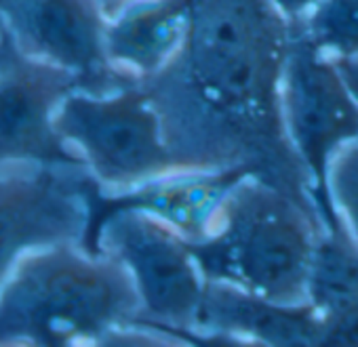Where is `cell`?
I'll return each mask as SVG.
<instances>
[{
  "label": "cell",
  "instance_id": "cell-1",
  "mask_svg": "<svg viewBox=\"0 0 358 347\" xmlns=\"http://www.w3.org/2000/svg\"><path fill=\"white\" fill-rule=\"evenodd\" d=\"M188 3V43L164 74L184 76L196 91L199 103L211 108V114L232 120L238 135L276 139L287 145L278 84L291 40V22L270 0Z\"/></svg>",
  "mask_w": 358,
  "mask_h": 347
},
{
  "label": "cell",
  "instance_id": "cell-2",
  "mask_svg": "<svg viewBox=\"0 0 358 347\" xmlns=\"http://www.w3.org/2000/svg\"><path fill=\"white\" fill-rule=\"evenodd\" d=\"M139 318L141 303L122 263L78 242L24 255L0 288V345L110 343Z\"/></svg>",
  "mask_w": 358,
  "mask_h": 347
},
{
  "label": "cell",
  "instance_id": "cell-3",
  "mask_svg": "<svg viewBox=\"0 0 358 347\" xmlns=\"http://www.w3.org/2000/svg\"><path fill=\"white\" fill-rule=\"evenodd\" d=\"M324 226L316 211L262 172L245 175L211 232L192 244L207 280L276 303H306Z\"/></svg>",
  "mask_w": 358,
  "mask_h": 347
},
{
  "label": "cell",
  "instance_id": "cell-4",
  "mask_svg": "<svg viewBox=\"0 0 358 347\" xmlns=\"http://www.w3.org/2000/svg\"><path fill=\"white\" fill-rule=\"evenodd\" d=\"M55 128L80 152L85 168L106 190H129L199 166L171 145L162 112L143 82L108 93H70L57 108Z\"/></svg>",
  "mask_w": 358,
  "mask_h": 347
},
{
  "label": "cell",
  "instance_id": "cell-5",
  "mask_svg": "<svg viewBox=\"0 0 358 347\" xmlns=\"http://www.w3.org/2000/svg\"><path fill=\"white\" fill-rule=\"evenodd\" d=\"M278 110L285 141L310 186L314 209L324 230L333 232L327 168L341 145L358 139V99L339 64L318 51L297 24H291Z\"/></svg>",
  "mask_w": 358,
  "mask_h": 347
},
{
  "label": "cell",
  "instance_id": "cell-6",
  "mask_svg": "<svg viewBox=\"0 0 358 347\" xmlns=\"http://www.w3.org/2000/svg\"><path fill=\"white\" fill-rule=\"evenodd\" d=\"M97 246L133 280L141 303L137 328L194 332L207 278L188 238L145 213L120 211L101 226Z\"/></svg>",
  "mask_w": 358,
  "mask_h": 347
},
{
  "label": "cell",
  "instance_id": "cell-7",
  "mask_svg": "<svg viewBox=\"0 0 358 347\" xmlns=\"http://www.w3.org/2000/svg\"><path fill=\"white\" fill-rule=\"evenodd\" d=\"M255 170L251 164H199L129 190H106L89 170H80L78 194L87 209L80 246L91 255H101L97 246L99 230L108 217L120 211L145 213L190 242L203 240L215 226L234 186Z\"/></svg>",
  "mask_w": 358,
  "mask_h": 347
},
{
  "label": "cell",
  "instance_id": "cell-8",
  "mask_svg": "<svg viewBox=\"0 0 358 347\" xmlns=\"http://www.w3.org/2000/svg\"><path fill=\"white\" fill-rule=\"evenodd\" d=\"M74 91H83L76 74L26 53L0 72V166L32 160L41 166L85 168L55 128L57 108Z\"/></svg>",
  "mask_w": 358,
  "mask_h": 347
},
{
  "label": "cell",
  "instance_id": "cell-9",
  "mask_svg": "<svg viewBox=\"0 0 358 347\" xmlns=\"http://www.w3.org/2000/svg\"><path fill=\"white\" fill-rule=\"evenodd\" d=\"M41 166L32 177H0V288L26 251L78 242L87 209L78 194V168Z\"/></svg>",
  "mask_w": 358,
  "mask_h": 347
},
{
  "label": "cell",
  "instance_id": "cell-10",
  "mask_svg": "<svg viewBox=\"0 0 358 347\" xmlns=\"http://www.w3.org/2000/svg\"><path fill=\"white\" fill-rule=\"evenodd\" d=\"M188 34V0H120L108 9V59L133 82L164 74L182 55Z\"/></svg>",
  "mask_w": 358,
  "mask_h": 347
},
{
  "label": "cell",
  "instance_id": "cell-11",
  "mask_svg": "<svg viewBox=\"0 0 358 347\" xmlns=\"http://www.w3.org/2000/svg\"><path fill=\"white\" fill-rule=\"evenodd\" d=\"M194 332L266 345L324 343V322L312 303H276L213 280H207Z\"/></svg>",
  "mask_w": 358,
  "mask_h": 347
},
{
  "label": "cell",
  "instance_id": "cell-12",
  "mask_svg": "<svg viewBox=\"0 0 358 347\" xmlns=\"http://www.w3.org/2000/svg\"><path fill=\"white\" fill-rule=\"evenodd\" d=\"M308 303L324 322L322 345H358V246L343 232L322 230Z\"/></svg>",
  "mask_w": 358,
  "mask_h": 347
},
{
  "label": "cell",
  "instance_id": "cell-13",
  "mask_svg": "<svg viewBox=\"0 0 358 347\" xmlns=\"http://www.w3.org/2000/svg\"><path fill=\"white\" fill-rule=\"evenodd\" d=\"M295 24L310 43L331 59H358V0H320Z\"/></svg>",
  "mask_w": 358,
  "mask_h": 347
},
{
  "label": "cell",
  "instance_id": "cell-14",
  "mask_svg": "<svg viewBox=\"0 0 358 347\" xmlns=\"http://www.w3.org/2000/svg\"><path fill=\"white\" fill-rule=\"evenodd\" d=\"M327 205L333 232L358 246V139L341 145L327 168Z\"/></svg>",
  "mask_w": 358,
  "mask_h": 347
},
{
  "label": "cell",
  "instance_id": "cell-15",
  "mask_svg": "<svg viewBox=\"0 0 358 347\" xmlns=\"http://www.w3.org/2000/svg\"><path fill=\"white\" fill-rule=\"evenodd\" d=\"M270 3L285 20L295 24V22H301L320 0H270Z\"/></svg>",
  "mask_w": 358,
  "mask_h": 347
},
{
  "label": "cell",
  "instance_id": "cell-16",
  "mask_svg": "<svg viewBox=\"0 0 358 347\" xmlns=\"http://www.w3.org/2000/svg\"><path fill=\"white\" fill-rule=\"evenodd\" d=\"M339 64V70L343 74V78L348 80L354 97L358 99V59H352V61H337Z\"/></svg>",
  "mask_w": 358,
  "mask_h": 347
},
{
  "label": "cell",
  "instance_id": "cell-17",
  "mask_svg": "<svg viewBox=\"0 0 358 347\" xmlns=\"http://www.w3.org/2000/svg\"><path fill=\"white\" fill-rule=\"evenodd\" d=\"M116 3H120V0H103V5H106V9H110V7H114Z\"/></svg>",
  "mask_w": 358,
  "mask_h": 347
}]
</instances>
